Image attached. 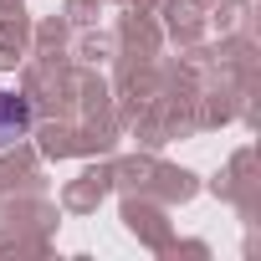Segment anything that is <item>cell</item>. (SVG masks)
<instances>
[{"label":"cell","mask_w":261,"mask_h":261,"mask_svg":"<svg viewBox=\"0 0 261 261\" xmlns=\"http://www.w3.org/2000/svg\"><path fill=\"white\" fill-rule=\"evenodd\" d=\"M26 128H31V102H26V97H11V92H0V149L16 144Z\"/></svg>","instance_id":"obj_1"}]
</instances>
